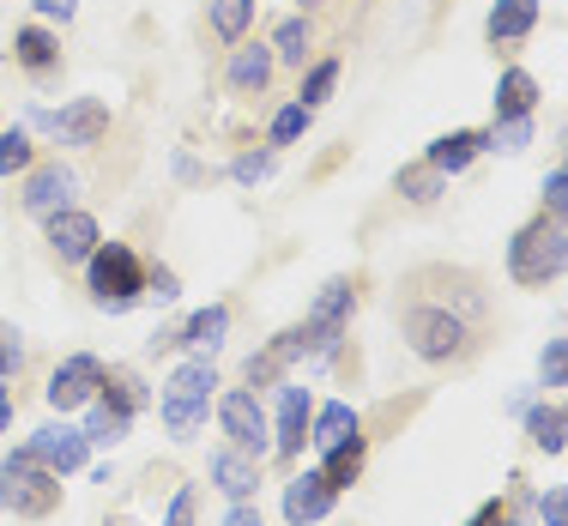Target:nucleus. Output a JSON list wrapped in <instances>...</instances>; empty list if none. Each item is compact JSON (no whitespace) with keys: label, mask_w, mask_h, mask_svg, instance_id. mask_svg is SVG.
Returning a JSON list of instances; mask_svg holds the SVG:
<instances>
[{"label":"nucleus","mask_w":568,"mask_h":526,"mask_svg":"<svg viewBox=\"0 0 568 526\" xmlns=\"http://www.w3.org/2000/svg\"><path fill=\"white\" fill-rule=\"evenodd\" d=\"M12 55H19L24 73H37V79H43V73H55V67H61V43L43 31V24H24V31L12 37Z\"/></svg>","instance_id":"obj_13"},{"label":"nucleus","mask_w":568,"mask_h":526,"mask_svg":"<svg viewBox=\"0 0 568 526\" xmlns=\"http://www.w3.org/2000/svg\"><path fill=\"white\" fill-rule=\"evenodd\" d=\"M478 152H484V133H442V140L429 145L424 164L436 170V175H459V170L471 164V158H478Z\"/></svg>","instance_id":"obj_15"},{"label":"nucleus","mask_w":568,"mask_h":526,"mask_svg":"<svg viewBox=\"0 0 568 526\" xmlns=\"http://www.w3.org/2000/svg\"><path fill=\"white\" fill-rule=\"evenodd\" d=\"M399 327H405V340H412L417 357H429V363H448L466 351V315H454L448 303H405V315H399Z\"/></svg>","instance_id":"obj_5"},{"label":"nucleus","mask_w":568,"mask_h":526,"mask_svg":"<svg viewBox=\"0 0 568 526\" xmlns=\"http://www.w3.org/2000/svg\"><path fill=\"white\" fill-rule=\"evenodd\" d=\"M273 164H278V152L266 145V152H242L236 164H230V175H236V182H266V175H273Z\"/></svg>","instance_id":"obj_32"},{"label":"nucleus","mask_w":568,"mask_h":526,"mask_svg":"<svg viewBox=\"0 0 568 526\" xmlns=\"http://www.w3.org/2000/svg\"><path fill=\"white\" fill-rule=\"evenodd\" d=\"M351 436H357V412H351V406H327L315 417V436H308V442H315L321 454H333V448H345Z\"/></svg>","instance_id":"obj_23"},{"label":"nucleus","mask_w":568,"mask_h":526,"mask_svg":"<svg viewBox=\"0 0 568 526\" xmlns=\"http://www.w3.org/2000/svg\"><path fill=\"white\" fill-rule=\"evenodd\" d=\"M399 194L417 200V206H429V200L442 194V175L429 170V164H405V170H399Z\"/></svg>","instance_id":"obj_27"},{"label":"nucleus","mask_w":568,"mask_h":526,"mask_svg":"<svg viewBox=\"0 0 568 526\" xmlns=\"http://www.w3.org/2000/svg\"><path fill=\"white\" fill-rule=\"evenodd\" d=\"M219 424L242 454H254V461L273 448V442H266V412H261V399H254V387H230V394L219 399Z\"/></svg>","instance_id":"obj_6"},{"label":"nucleus","mask_w":568,"mask_h":526,"mask_svg":"<svg viewBox=\"0 0 568 526\" xmlns=\"http://www.w3.org/2000/svg\"><path fill=\"white\" fill-rule=\"evenodd\" d=\"M31 140H24V133L19 128H12V133H0V175H19V170H31Z\"/></svg>","instance_id":"obj_31"},{"label":"nucleus","mask_w":568,"mask_h":526,"mask_svg":"<svg viewBox=\"0 0 568 526\" xmlns=\"http://www.w3.org/2000/svg\"><path fill=\"white\" fill-rule=\"evenodd\" d=\"M128 424H133V412H121L115 399H98L85 417V442H103V448H115L121 436H128Z\"/></svg>","instance_id":"obj_22"},{"label":"nucleus","mask_w":568,"mask_h":526,"mask_svg":"<svg viewBox=\"0 0 568 526\" xmlns=\"http://www.w3.org/2000/svg\"><path fill=\"white\" fill-rule=\"evenodd\" d=\"M0 503H7L12 515H24V520H43L49 508L61 503V478L37 461L31 448H19V454L0 461Z\"/></svg>","instance_id":"obj_2"},{"label":"nucleus","mask_w":568,"mask_h":526,"mask_svg":"<svg viewBox=\"0 0 568 526\" xmlns=\"http://www.w3.org/2000/svg\"><path fill=\"white\" fill-rule=\"evenodd\" d=\"M98 387H103V363L91 357V351H79V357H67L61 370L49 375V406H55V412H79V406L98 399Z\"/></svg>","instance_id":"obj_8"},{"label":"nucleus","mask_w":568,"mask_h":526,"mask_svg":"<svg viewBox=\"0 0 568 526\" xmlns=\"http://www.w3.org/2000/svg\"><path fill=\"white\" fill-rule=\"evenodd\" d=\"M19 363H24L19 327H0V375H19Z\"/></svg>","instance_id":"obj_37"},{"label":"nucleus","mask_w":568,"mask_h":526,"mask_svg":"<svg viewBox=\"0 0 568 526\" xmlns=\"http://www.w3.org/2000/svg\"><path fill=\"white\" fill-rule=\"evenodd\" d=\"M545 526H568V490H550L545 496Z\"/></svg>","instance_id":"obj_40"},{"label":"nucleus","mask_w":568,"mask_h":526,"mask_svg":"<svg viewBox=\"0 0 568 526\" xmlns=\"http://www.w3.org/2000/svg\"><path fill=\"white\" fill-rule=\"evenodd\" d=\"M484 145H490V152H526V145H532V115H508V121H496L490 133H484Z\"/></svg>","instance_id":"obj_25"},{"label":"nucleus","mask_w":568,"mask_h":526,"mask_svg":"<svg viewBox=\"0 0 568 526\" xmlns=\"http://www.w3.org/2000/svg\"><path fill=\"white\" fill-rule=\"evenodd\" d=\"M308 43H315L308 19H284V24H278V37H273V55H278V61H291V67H303Z\"/></svg>","instance_id":"obj_26"},{"label":"nucleus","mask_w":568,"mask_h":526,"mask_svg":"<svg viewBox=\"0 0 568 526\" xmlns=\"http://www.w3.org/2000/svg\"><path fill=\"white\" fill-rule=\"evenodd\" d=\"M212 387H219L212 357H187L182 370L170 375V382H164V429H170V436H194V429L206 424Z\"/></svg>","instance_id":"obj_4"},{"label":"nucleus","mask_w":568,"mask_h":526,"mask_svg":"<svg viewBox=\"0 0 568 526\" xmlns=\"http://www.w3.org/2000/svg\"><path fill=\"white\" fill-rule=\"evenodd\" d=\"M545 212H557V219H568V164L545 175Z\"/></svg>","instance_id":"obj_36"},{"label":"nucleus","mask_w":568,"mask_h":526,"mask_svg":"<svg viewBox=\"0 0 568 526\" xmlns=\"http://www.w3.org/2000/svg\"><path fill=\"white\" fill-rule=\"evenodd\" d=\"M73 188H79V175L67 170V164H43V170H31V182H24V212H37V219H49V212H61V206H73Z\"/></svg>","instance_id":"obj_12"},{"label":"nucleus","mask_w":568,"mask_h":526,"mask_svg":"<svg viewBox=\"0 0 568 526\" xmlns=\"http://www.w3.org/2000/svg\"><path fill=\"white\" fill-rule=\"evenodd\" d=\"M308 442V394L303 387H278V448L296 454Z\"/></svg>","instance_id":"obj_16"},{"label":"nucleus","mask_w":568,"mask_h":526,"mask_svg":"<svg viewBox=\"0 0 568 526\" xmlns=\"http://www.w3.org/2000/svg\"><path fill=\"white\" fill-rule=\"evenodd\" d=\"M526 436H532L545 454H562V448H568V406H538V412H526Z\"/></svg>","instance_id":"obj_20"},{"label":"nucleus","mask_w":568,"mask_h":526,"mask_svg":"<svg viewBox=\"0 0 568 526\" xmlns=\"http://www.w3.org/2000/svg\"><path fill=\"white\" fill-rule=\"evenodd\" d=\"M85 266H91V303L110 308V315H121V308H133L145 296V266L128 242H98V254Z\"/></svg>","instance_id":"obj_3"},{"label":"nucleus","mask_w":568,"mask_h":526,"mask_svg":"<svg viewBox=\"0 0 568 526\" xmlns=\"http://www.w3.org/2000/svg\"><path fill=\"white\" fill-rule=\"evenodd\" d=\"M538 375H545V387H568V340H550V345H545Z\"/></svg>","instance_id":"obj_33"},{"label":"nucleus","mask_w":568,"mask_h":526,"mask_svg":"<svg viewBox=\"0 0 568 526\" xmlns=\"http://www.w3.org/2000/svg\"><path fill=\"white\" fill-rule=\"evenodd\" d=\"M37 128H49L61 145H98L103 128H110V110H103L98 98H79V103H67V110H55V115H37Z\"/></svg>","instance_id":"obj_9"},{"label":"nucleus","mask_w":568,"mask_h":526,"mask_svg":"<svg viewBox=\"0 0 568 526\" xmlns=\"http://www.w3.org/2000/svg\"><path fill=\"white\" fill-rule=\"evenodd\" d=\"M98 219L91 212H79V206H61V212H49V254H55L61 266H79V261H91L98 254Z\"/></svg>","instance_id":"obj_7"},{"label":"nucleus","mask_w":568,"mask_h":526,"mask_svg":"<svg viewBox=\"0 0 568 526\" xmlns=\"http://www.w3.org/2000/svg\"><path fill=\"white\" fill-rule=\"evenodd\" d=\"M37 12L43 19H73V0H37Z\"/></svg>","instance_id":"obj_42"},{"label":"nucleus","mask_w":568,"mask_h":526,"mask_svg":"<svg viewBox=\"0 0 568 526\" xmlns=\"http://www.w3.org/2000/svg\"><path fill=\"white\" fill-rule=\"evenodd\" d=\"M538 24V0H496L490 7V43H520Z\"/></svg>","instance_id":"obj_18"},{"label":"nucleus","mask_w":568,"mask_h":526,"mask_svg":"<svg viewBox=\"0 0 568 526\" xmlns=\"http://www.w3.org/2000/svg\"><path fill=\"white\" fill-rule=\"evenodd\" d=\"M224 526H266V520H261V508L236 503V508H230V515H224Z\"/></svg>","instance_id":"obj_41"},{"label":"nucleus","mask_w":568,"mask_h":526,"mask_svg":"<svg viewBox=\"0 0 568 526\" xmlns=\"http://www.w3.org/2000/svg\"><path fill=\"white\" fill-rule=\"evenodd\" d=\"M31 454H37L49 472H55V478H67V472L85 466L91 442H85V429H73V424H43V429L31 436Z\"/></svg>","instance_id":"obj_10"},{"label":"nucleus","mask_w":568,"mask_h":526,"mask_svg":"<svg viewBox=\"0 0 568 526\" xmlns=\"http://www.w3.org/2000/svg\"><path fill=\"white\" fill-rule=\"evenodd\" d=\"M532 103H538L532 73L508 67V73H503V85H496V121H508V115H532Z\"/></svg>","instance_id":"obj_19"},{"label":"nucleus","mask_w":568,"mask_h":526,"mask_svg":"<svg viewBox=\"0 0 568 526\" xmlns=\"http://www.w3.org/2000/svg\"><path fill=\"white\" fill-rule=\"evenodd\" d=\"M145 296H158V303H175V296H182V291H175V273H170V266L145 273Z\"/></svg>","instance_id":"obj_38"},{"label":"nucleus","mask_w":568,"mask_h":526,"mask_svg":"<svg viewBox=\"0 0 568 526\" xmlns=\"http://www.w3.org/2000/svg\"><path fill=\"white\" fill-rule=\"evenodd\" d=\"M224 333H230V308L212 303V308H200V315L187 321L182 333H175V345H187V351H200V357H212V351L224 345Z\"/></svg>","instance_id":"obj_14"},{"label":"nucleus","mask_w":568,"mask_h":526,"mask_svg":"<svg viewBox=\"0 0 568 526\" xmlns=\"http://www.w3.org/2000/svg\"><path fill=\"white\" fill-rule=\"evenodd\" d=\"M164 526H194V490H175V503H170V520Z\"/></svg>","instance_id":"obj_39"},{"label":"nucleus","mask_w":568,"mask_h":526,"mask_svg":"<svg viewBox=\"0 0 568 526\" xmlns=\"http://www.w3.org/2000/svg\"><path fill=\"white\" fill-rule=\"evenodd\" d=\"M284 370H291V363H284V357H278L273 345H266L261 357H248V370H242V375H248V387H266V382H278Z\"/></svg>","instance_id":"obj_34"},{"label":"nucleus","mask_w":568,"mask_h":526,"mask_svg":"<svg viewBox=\"0 0 568 526\" xmlns=\"http://www.w3.org/2000/svg\"><path fill=\"white\" fill-rule=\"evenodd\" d=\"M12 424V387H0V429Z\"/></svg>","instance_id":"obj_43"},{"label":"nucleus","mask_w":568,"mask_h":526,"mask_svg":"<svg viewBox=\"0 0 568 526\" xmlns=\"http://www.w3.org/2000/svg\"><path fill=\"white\" fill-rule=\"evenodd\" d=\"M254 24V0H212V31L224 43H242V31Z\"/></svg>","instance_id":"obj_24"},{"label":"nucleus","mask_w":568,"mask_h":526,"mask_svg":"<svg viewBox=\"0 0 568 526\" xmlns=\"http://www.w3.org/2000/svg\"><path fill=\"white\" fill-rule=\"evenodd\" d=\"M333 496H339V490L327 484V472H303V478H291V484H284V520H291V526L327 520Z\"/></svg>","instance_id":"obj_11"},{"label":"nucleus","mask_w":568,"mask_h":526,"mask_svg":"<svg viewBox=\"0 0 568 526\" xmlns=\"http://www.w3.org/2000/svg\"><path fill=\"white\" fill-rule=\"evenodd\" d=\"M103 387H110V399H115L121 412H140L145 406V387L133 382V375H103Z\"/></svg>","instance_id":"obj_35"},{"label":"nucleus","mask_w":568,"mask_h":526,"mask_svg":"<svg viewBox=\"0 0 568 526\" xmlns=\"http://www.w3.org/2000/svg\"><path fill=\"white\" fill-rule=\"evenodd\" d=\"M357 472H363V436H351L345 448H333V454H327V484L339 490V484L357 478Z\"/></svg>","instance_id":"obj_29"},{"label":"nucleus","mask_w":568,"mask_h":526,"mask_svg":"<svg viewBox=\"0 0 568 526\" xmlns=\"http://www.w3.org/2000/svg\"><path fill=\"white\" fill-rule=\"evenodd\" d=\"M568 266V219L538 212L532 224H520V236L508 242V279L514 285H545Z\"/></svg>","instance_id":"obj_1"},{"label":"nucleus","mask_w":568,"mask_h":526,"mask_svg":"<svg viewBox=\"0 0 568 526\" xmlns=\"http://www.w3.org/2000/svg\"><path fill=\"white\" fill-rule=\"evenodd\" d=\"M303 7H327V0H303Z\"/></svg>","instance_id":"obj_44"},{"label":"nucleus","mask_w":568,"mask_h":526,"mask_svg":"<svg viewBox=\"0 0 568 526\" xmlns=\"http://www.w3.org/2000/svg\"><path fill=\"white\" fill-rule=\"evenodd\" d=\"M230 91H242V98H248V91H266V79H273V49H236V55H230Z\"/></svg>","instance_id":"obj_17"},{"label":"nucleus","mask_w":568,"mask_h":526,"mask_svg":"<svg viewBox=\"0 0 568 526\" xmlns=\"http://www.w3.org/2000/svg\"><path fill=\"white\" fill-rule=\"evenodd\" d=\"M333 85H339V61H315V67H308V79H303V98H296V103H308V110H315V103L333 98Z\"/></svg>","instance_id":"obj_30"},{"label":"nucleus","mask_w":568,"mask_h":526,"mask_svg":"<svg viewBox=\"0 0 568 526\" xmlns=\"http://www.w3.org/2000/svg\"><path fill=\"white\" fill-rule=\"evenodd\" d=\"M212 484H219V490H224V496H236V503H242V496H248V490H254V461H242V454H236V448H224V454H212Z\"/></svg>","instance_id":"obj_21"},{"label":"nucleus","mask_w":568,"mask_h":526,"mask_svg":"<svg viewBox=\"0 0 568 526\" xmlns=\"http://www.w3.org/2000/svg\"><path fill=\"white\" fill-rule=\"evenodd\" d=\"M308 115H315L308 103H284V110L273 115V152H278V145H296V140H303V133H308Z\"/></svg>","instance_id":"obj_28"}]
</instances>
